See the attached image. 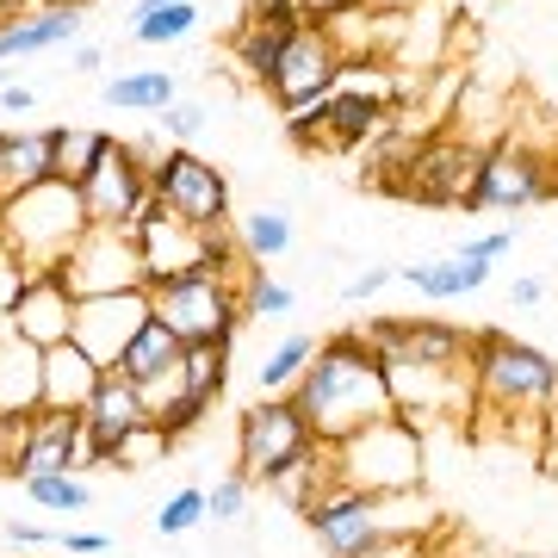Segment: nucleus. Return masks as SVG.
<instances>
[{
    "label": "nucleus",
    "mask_w": 558,
    "mask_h": 558,
    "mask_svg": "<svg viewBox=\"0 0 558 558\" xmlns=\"http://www.w3.org/2000/svg\"><path fill=\"white\" fill-rule=\"evenodd\" d=\"M292 403L304 410V422H311V435H317L323 447H341V440L360 435V428L398 416L391 379H385L379 354L360 341V329H341V336L323 341L317 360H311V373H304L299 391H292Z\"/></svg>",
    "instance_id": "1"
},
{
    "label": "nucleus",
    "mask_w": 558,
    "mask_h": 558,
    "mask_svg": "<svg viewBox=\"0 0 558 558\" xmlns=\"http://www.w3.org/2000/svg\"><path fill=\"white\" fill-rule=\"evenodd\" d=\"M472 391H478V410L502 422H546L558 403V360L534 341H515L502 329H484L472 341Z\"/></svg>",
    "instance_id": "2"
},
{
    "label": "nucleus",
    "mask_w": 558,
    "mask_h": 558,
    "mask_svg": "<svg viewBox=\"0 0 558 558\" xmlns=\"http://www.w3.org/2000/svg\"><path fill=\"white\" fill-rule=\"evenodd\" d=\"M304 527L317 534L329 558H354L360 546H373L385 534H435L440 515L428 509L422 490H398V497H373L354 484H329L317 502H304Z\"/></svg>",
    "instance_id": "3"
},
{
    "label": "nucleus",
    "mask_w": 558,
    "mask_h": 558,
    "mask_svg": "<svg viewBox=\"0 0 558 558\" xmlns=\"http://www.w3.org/2000/svg\"><path fill=\"white\" fill-rule=\"evenodd\" d=\"M87 230H94V218H87V199H81L75 180H44L0 211V248L13 255V279L57 274Z\"/></svg>",
    "instance_id": "4"
},
{
    "label": "nucleus",
    "mask_w": 558,
    "mask_h": 558,
    "mask_svg": "<svg viewBox=\"0 0 558 558\" xmlns=\"http://www.w3.org/2000/svg\"><path fill=\"white\" fill-rule=\"evenodd\" d=\"M149 311L186 348H230L242 317H248V279H223L211 267H186V274L149 286Z\"/></svg>",
    "instance_id": "5"
},
{
    "label": "nucleus",
    "mask_w": 558,
    "mask_h": 558,
    "mask_svg": "<svg viewBox=\"0 0 558 558\" xmlns=\"http://www.w3.org/2000/svg\"><path fill=\"white\" fill-rule=\"evenodd\" d=\"M336 478L373 497H398V490H422V435L416 422L385 416L373 428H360L336 447Z\"/></svg>",
    "instance_id": "6"
},
{
    "label": "nucleus",
    "mask_w": 558,
    "mask_h": 558,
    "mask_svg": "<svg viewBox=\"0 0 558 558\" xmlns=\"http://www.w3.org/2000/svg\"><path fill=\"white\" fill-rule=\"evenodd\" d=\"M317 447L323 440L311 435V422H304V410L292 398H255L236 422V472L248 484H260V490H267L279 472L304 465Z\"/></svg>",
    "instance_id": "7"
},
{
    "label": "nucleus",
    "mask_w": 558,
    "mask_h": 558,
    "mask_svg": "<svg viewBox=\"0 0 558 558\" xmlns=\"http://www.w3.org/2000/svg\"><path fill=\"white\" fill-rule=\"evenodd\" d=\"M484 149H490V143L465 137V131L416 137L398 156V193H403V199H416V205H459V211H465L472 186H478Z\"/></svg>",
    "instance_id": "8"
},
{
    "label": "nucleus",
    "mask_w": 558,
    "mask_h": 558,
    "mask_svg": "<svg viewBox=\"0 0 558 558\" xmlns=\"http://www.w3.org/2000/svg\"><path fill=\"white\" fill-rule=\"evenodd\" d=\"M81 199H87V218L112 223V230H131L137 236L143 218L156 211V180H149V156L137 143H106L94 174L81 180Z\"/></svg>",
    "instance_id": "9"
},
{
    "label": "nucleus",
    "mask_w": 558,
    "mask_h": 558,
    "mask_svg": "<svg viewBox=\"0 0 558 558\" xmlns=\"http://www.w3.org/2000/svg\"><path fill=\"white\" fill-rule=\"evenodd\" d=\"M57 279L81 299H112V292H149V267H143V248L131 230H112V223H94L87 236L75 242V255L57 267Z\"/></svg>",
    "instance_id": "10"
},
{
    "label": "nucleus",
    "mask_w": 558,
    "mask_h": 558,
    "mask_svg": "<svg viewBox=\"0 0 558 558\" xmlns=\"http://www.w3.org/2000/svg\"><path fill=\"white\" fill-rule=\"evenodd\" d=\"M539 199H553V156L521 137H497L484 149L478 186H472L465 211L472 218H484V211H527Z\"/></svg>",
    "instance_id": "11"
},
{
    "label": "nucleus",
    "mask_w": 558,
    "mask_h": 558,
    "mask_svg": "<svg viewBox=\"0 0 558 558\" xmlns=\"http://www.w3.org/2000/svg\"><path fill=\"white\" fill-rule=\"evenodd\" d=\"M360 341L379 354V366H440V373H465L472 366V341L453 323L435 317H379L360 329Z\"/></svg>",
    "instance_id": "12"
},
{
    "label": "nucleus",
    "mask_w": 558,
    "mask_h": 558,
    "mask_svg": "<svg viewBox=\"0 0 558 558\" xmlns=\"http://www.w3.org/2000/svg\"><path fill=\"white\" fill-rule=\"evenodd\" d=\"M149 180H156V205L161 211H174L180 223H193V230H218V223H230V180H223L205 156H193V149H168V156H156L149 161Z\"/></svg>",
    "instance_id": "13"
},
{
    "label": "nucleus",
    "mask_w": 558,
    "mask_h": 558,
    "mask_svg": "<svg viewBox=\"0 0 558 558\" xmlns=\"http://www.w3.org/2000/svg\"><path fill=\"white\" fill-rule=\"evenodd\" d=\"M341 69H348V50L336 44V32H329V25H311V20H304L299 32H292V44H286L279 69L267 75V94H274L286 112H299V106L329 100V94H336Z\"/></svg>",
    "instance_id": "14"
},
{
    "label": "nucleus",
    "mask_w": 558,
    "mask_h": 558,
    "mask_svg": "<svg viewBox=\"0 0 558 558\" xmlns=\"http://www.w3.org/2000/svg\"><path fill=\"white\" fill-rule=\"evenodd\" d=\"M156 317L149 311V292H112V299H81L75 304V348L100 373H112L119 366V354L137 341V329Z\"/></svg>",
    "instance_id": "15"
},
{
    "label": "nucleus",
    "mask_w": 558,
    "mask_h": 558,
    "mask_svg": "<svg viewBox=\"0 0 558 558\" xmlns=\"http://www.w3.org/2000/svg\"><path fill=\"white\" fill-rule=\"evenodd\" d=\"M7 329L32 348H62L75 341V292L57 274H25L13 279V304H7Z\"/></svg>",
    "instance_id": "16"
},
{
    "label": "nucleus",
    "mask_w": 558,
    "mask_h": 558,
    "mask_svg": "<svg viewBox=\"0 0 558 558\" xmlns=\"http://www.w3.org/2000/svg\"><path fill=\"white\" fill-rule=\"evenodd\" d=\"M81 416L75 410H44L32 416V440H25V459L13 465V478H50V472H75V453H81ZM81 478V472H75Z\"/></svg>",
    "instance_id": "17"
},
{
    "label": "nucleus",
    "mask_w": 558,
    "mask_h": 558,
    "mask_svg": "<svg viewBox=\"0 0 558 558\" xmlns=\"http://www.w3.org/2000/svg\"><path fill=\"white\" fill-rule=\"evenodd\" d=\"M137 248H143V267H149V286H156V279L186 274V267H205V230L180 223L174 211H161V205L143 218Z\"/></svg>",
    "instance_id": "18"
},
{
    "label": "nucleus",
    "mask_w": 558,
    "mask_h": 558,
    "mask_svg": "<svg viewBox=\"0 0 558 558\" xmlns=\"http://www.w3.org/2000/svg\"><path fill=\"white\" fill-rule=\"evenodd\" d=\"M57 180V131H0V211Z\"/></svg>",
    "instance_id": "19"
},
{
    "label": "nucleus",
    "mask_w": 558,
    "mask_h": 558,
    "mask_svg": "<svg viewBox=\"0 0 558 558\" xmlns=\"http://www.w3.org/2000/svg\"><path fill=\"white\" fill-rule=\"evenodd\" d=\"M143 422H149V403H143V391L124 379V373H106L100 391H94V403L81 410V428L100 440L106 453H112L131 428H143Z\"/></svg>",
    "instance_id": "20"
},
{
    "label": "nucleus",
    "mask_w": 558,
    "mask_h": 558,
    "mask_svg": "<svg viewBox=\"0 0 558 558\" xmlns=\"http://www.w3.org/2000/svg\"><path fill=\"white\" fill-rule=\"evenodd\" d=\"M81 7L62 0V7H44V13H25V20L0 25V62L13 69V57H44V50H62V44L81 38Z\"/></svg>",
    "instance_id": "21"
},
{
    "label": "nucleus",
    "mask_w": 558,
    "mask_h": 558,
    "mask_svg": "<svg viewBox=\"0 0 558 558\" xmlns=\"http://www.w3.org/2000/svg\"><path fill=\"white\" fill-rule=\"evenodd\" d=\"M398 279L410 292H422L428 304H447V299L478 292L484 279H490V260H472L465 248H453V255H435V260H403Z\"/></svg>",
    "instance_id": "22"
},
{
    "label": "nucleus",
    "mask_w": 558,
    "mask_h": 558,
    "mask_svg": "<svg viewBox=\"0 0 558 558\" xmlns=\"http://www.w3.org/2000/svg\"><path fill=\"white\" fill-rule=\"evenodd\" d=\"M100 366L81 354L75 341H62V348H44V410H87L94 391H100Z\"/></svg>",
    "instance_id": "23"
},
{
    "label": "nucleus",
    "mask_w": 558,
    "mask_h": 558,
    "mask_svg": "<svg viewBox=\"0 0 558 558\" xmlns=\"http://www.w3.org/2000/svg\"><path fill=\"white\" fill-rule=\"evenodd\" d=\"M292 32L299 25H286V20H267V13H242V25L230 32V57L242 62V75H255L260 87H267V75L279 69V57H286V44H292Z\"/></svg>",
    "instance_id": "24"
},
{
    "label": "nucleus",
    "mask_w": 558,
    "mask_h": 558,
    "mask_svg": "<svg viewBox=\"0 0 558 558\" xmlns=\"http://www.w3.org/2000/svg\"><path fill=\"white\" fill-rule=\"evenodd\" d=\"M180 354H186V341H180L168 323L149 317L137 329V341L119 354V366H112V373H124L131 385H156V379H168V373H180Z\"/></svg>",
    "instance_id": "25"
},
{
    "label": "nucleus",
    "mask_w": 558,
    "mask_h": 558,
    "mask_svg": "<svg viewBox=\"0 0 558 558\" xmlns=\"http://www.w3.org/2000/svg\"><path fill=\"white\" fill-rule=\"evenodd\" d=\"M44 403V348L7 336L0 341V410H38Z\"/></svg>",
    "instance_id": "26"
},
{
    "label": "nucleus",
    "mask_w": 558,
    "mask_h": 558,
    "mask_svg": "<svg viewBox=\"0 0 558 558\" xmlns=\"http://www.w3.org/2000/svg\"><path fill=\"white\" fill-rule=\"evenodd\" d=\"M174 100H180V81L168 69H124V75L106 81V106L112 112H149V119H161Z\"/></svg>",
    "instance_id": "27"
},
{
    "label": "nucleus",
    "mask_w": 558,
    "mask_h": 558,
    "mask_svg": "<svg viewBox=\"0 0 558 558\" xmlns=\"http://www.w3.org/2000/svg\"><path fill=\"white\" fill-rule=\"evenodd\" d=\"M317 348H323V341H317V336H304V329L279 341L274 354L260 360V398H292V391H299V379L311 373Z\"/></svg>",
    "instance_id": "28"
},
{
    "label": "nucleus",
    "mask_w": 558,
    "mask_h": 558,
    "mask_svg": "<svg viewBox=\"0 0 558 558\" xmlns=\"http://www.w3.org/2000/svg\"><path fill=\"white\" fill-rule=\"evenodd\" d=\"M242 248H248V260H279L292 242H299V230H292V218L279 211V205H260V211H248V218L236 223Z\"/></svg>",
    "instance_id": "29"
},
{
    "label": "nucleus",
    "mask_w": 558,
    "mask_h": 558,
    "mask_svg": "<svg viewBox=\"0 0 558 558\" xmlns=\"http://www.w3.org/2000/svg\"><path fill=\"white\" fill-rule=\"evenodd\" d=\"M193 32H199V0L131 13V44H180V38H193Z\"/></svg>",
    "instance_id": "30"
},
{
    "label": "nucleus",
    "mask_w": 558,
    "mask_h": 558,
    "mask_svg": "<svg viewBox=\"0 0 558 558\" xmlns=\"http://www.w3.org/2000/svg\"><path fill=\"white\" fill-rule=\"evenodd\" d=\"M106 131H87V124H57V180H87L94 174V161H100V149H106Z\"/></svg>",
    "instance_id": "31"
},
{
    "label": "nucleus",
    "mask_w": 558,
    "mask_h": 558,
    "mask_svg": "<svg viewBox=\"0 0 558 558\" xmlns=\"http://www.w3.org/2000/svg\"><path fill=\"white\" fill-rule=\"evenodd\" d=\"M174 453V435L161 428L156 416L143 422V428H131V435L106 453V465H119V472H149V465H161V459Z\"/></svg>",
    "instance_id": "32"
},
{
    "label": "nucleus",
    "mask_w": 558,
    "mask_h": 558,
    "mask_svg": "<svg viewBox=\"0 0 558 558\" xmlns=\"http://www.w3.org/2000/svg\"><path fill=\"white\" fill-rule=\"evenodd\" d=\"M223 379H230V348H186V354H180V391H186V398L218 403Z\"/></svg>",
    "instance_id": "33"
},
{
    "label": "nucleus",
    "mask_w": 558,
    "mask_h": 558,
    "mask_svg": "<svg viewBox=\"0 0 558 558\" xmlns=\"http://www.w3.org/2000/svg\"><path fill=\"white\" fill-rule=\"evenodd\" d=\"M25 497L38 502V509L75 515V509H87V502H94V490H87V478H75V472H50V478H25Z\"/></svg>",
    "instance_id": "34"
},
{
    "label": "nucleus",
    "mask_w": 558,
    "mask_h": 558,
    "mask_svg": "<svg viewBox=\"0 0 558 558\" xmlns=\"http://www.w3.org/2000/svg\"><path fill=\"white\" fill-rule=\"evenodd\" d=\"M199 521H211V502H205V490L199 484H180L174 497L156 509V534L161 539H174V534H193Z\"/></svg>",
    "instance_id": "35"
},
{
    "label": "nucleus",
    "mask_w": 558,
    "mask_h": 558,
    "mask_svg": "<svg viewBox=\"0 0 558 558\" xmlns=\"http://www.w3.org/2000/svg\"><path fill=\"white\" fill-rule=\"evenodd\" d=\"M156 124H161V137H174L180 149H186V143H199L205 131H211V106H199V100H174Z\"/></svg>",
    "instance_id": "36"
},
{
    "label": "nucleus",
    "mask_w": 558,
    "mask_h": 558,
    "mask_svg": "<svg viewBox=\"0 0 558 558\" xmlns=\"http://www.w3.org/2000/svg\"><path fill=\"white\" fill-rule=\"evenodd\" d=\"M440 553V527L435 534H385L373 546H360L354 558H435Z\"/></svg>",
    "instance_id": "37"
},
{
    "label": "nucleus",
    "mask_w": 558,
    "mask_h": 558,
    "mask_svg": "<svg viewBox=\"0 0 558 558\" xmlns=\"http://www.w3.org/2000/svg\"><path fill=\"white\" fill-rule=\"evenodd\" d=\"M32 416L38 410H0V472H13L25 459V440H32Z\"/></svg>",
    "instance_id": "38"
},
{
    "label": "nucleus",
    "mask_w": 558,
    "mask_h": 558,
    "mask_svg": "<svg viewBox=\"0 0 558 558\" xmlns=\"http://www.w3.org/2000/svg\"><path fill=\"white\" fill-rule=\"evenodd\" d=\"M286 311H292V286H279V279H267V274L248 279V317L274 323V317H286Z\"/></svg>",
    "instance_id": "39"
},
{
    "label": "nucleus",
    "mask_w": 558,
    "mask_h": 558,
    "mask_svg": "<svg viewBox=\"0 0 558 558\" xmlns=\"http://www.w3.org/2000/svg\"><path fill=\"white\" fill-rule=\"evenodd\" d=\"M205 502H211V521H242V509H248V478H242V472L218 478L205 490Z\"/></svg>",
    "instance_id": "40"
},
{
    "label": "nucleus",
    "mask_w": 558,
    "mask_h": 558,
    "mask_svg": "<svg viewBox=\"0 0 558 558\" xmlns=\"http://www.w3.org/2000/svg\"><path fill=\"white\" fill-rule=\"evenodd\" d=\"M205 410H211L205 398H186V391H180L174 403H161V410H156V422H161V428H168L174 440H186V435H193V428L205 422Z\"/></svg>",
    "instance_id": "41"
},
{
    "label": "nucleus",
    "mask_w": 558,
    "mask_h": 558,
    "mask_svg": "<svg viewBox=\"0 0 558 558\" xmlns=\"http://www.w3.org/2000/svg\"><path fill=\"white\" fill-rule=\"evenodd\" d=\"M391 279H398V267H391V260H373V267H360V274L341 286V299H348V304H366V299H379Z\"/></svg>",
    "instance_id": "42"
},
{
    "label": "nucleus",
    "mask_w": 558,
    "mask_h": 558,
    "mask_svg": "<svg viewBox=\"0 0 558 558\" xmlns=\"http://www.w3.org/2000/svg\"><path fill=\"white\" fill-rule=\"evenodd\" d=\"M509 242H515V223H502V230H484V236H472V242H459L472 260H497V255H509Z\"/></svg>",
    "instance_id": "43"
},
{
    "label": "nucleus",
    "mask_w": 558,
    "mask_h": 558,
    "mask_svg": "<svg viewBox=\"0 0 558 558\" xmlns=\"http://www.w3.org/2000/svg\"><path fill=\"white\" fill-rule=\"evenodd\" d=\"M57 546H62L69 558H94V553H106L112 539H106V534H87V527H69V534H57Z\"/></svg>",
    "instance_id": "44"
},
{
    "label": "nucleus",
    "mask_w": 558,
    "mask_h": 558,
    "mask_svg": "<svg viewBox=\"0 0 558 558\" xmlns=\"http://www.w3.org/2000/svg\"><path fill=\"white\" fill-rule=\"evenodd\" d=\"M354 7H366V0H304V20L329 25V20H341V13H354Z\"/></svg>",
    "instance_id": "45"
},
{
    "label": "nucleus",
    "mask_w": 558,
    "mask_h": 558,
    "mask_svg": "<svg viewBox=\"0 0 558 558\" xmlns=\"http://www.w3.org/2000/svg\"><path fill=\"white\" fill-rule=\"evenodd\" d=\"M69 69H75V75H100L106 50H100V44H75V50H69Z\"/></svg>",
    "instance_id": "46"
},
{
    "label": "nucleus",
    "mask_w": 558,
    "mask_h": 558,
    "mask_svg": "<svg viewBox=\"0 0 558 558\" xmlns=\"http://www.w3.org/2000/svg\"><path fill=\"white\" fill-rule=\"evenodd\" d=\"M7 539L13 546H57V534L50 527H32V521H7Z\"/></svg>",
    "instance_id": "47"
},
{
    "label": "nucleus",
    "mask_w": 558,
    "mask_h": 558,
    "mask_svg": "<svg viewBox=\"0 0 558 558\" xmlns=\"http://www.w3.org/2000/svg\"><path fill=\"white\" fill-rule=\"evenodd\" d=\"M255 13H267V20H286V25H304V0H255Z\"/></svg>",
    "instance_id": "48"
},
{
    "label": "nucleus",
    "mask_w": 558,
    "mask_h": 558,
    "mask_svg": "<svg viewBox=\"0 0 558 558\" xmlns=\"http://www.w3.org/2000/svg\"><path fill=\"white\" fill-rule=\"evenodd\" d=\"M32 106H38L32 87H20V81H7V87H0V112H32Z\"/></svg>",
    "instance_id": "49"
},
{
    "label": "nucleus",
    "mask_w": 558,
    "mask_h": 558,
    "mask_svg": "<svg viewBox=\"0 0 558 558\" xmlns=\"http://www.w3.org/2000/svg\"><path fill=\"white\" fill-rule=\"evenodd\" d=\"M546 299V279H515L509 286V304H539Z\"/></svg>",
    "instance_id": "50"
},
{
    "label": "nucleus",
    "mask_w": 558,
    "mask_h": 558,
    "mask_svg": "<svg viewBox=\"0 0 558 558\" xmlns=\"http://www.w3.org/2000/svg\"><path fill=\"white\" fill-rule=\"evenodd\" d=\"M373 13H410V7H422V0H366Z\"/></svg>",
    "instance_id": "51"
},
{
    "label": "nucleus",
    "mask_w": 558,
    "mask_h": 558,
    "mask_svg": "<svg viewBox=\"0 0 558 558\" xmlns=\"http://www.w3.org/2000/svg\"><path fill=\"white\" fill-rule=\"evenodd\" d=\"M149 7H174V0H137V13H149Z\"/></svg>",
    "instance_id": "52"
},
{
    "label": "nucleus",
    "mask_w": 558,
    "mask_h": 558,
    "mask_svg": "<svg viewBox=\"0 0 558 558\" xmlns=\"http://www.w3.org/2000/svg\"><path fill=\"white\" fill-rule=\"evenodd\" d=\"M553 199H558V156H553Z\"/></svg>",
    "instance_id": "53"
},
{
    "label": "nucleus",
    "mask_w": 558,
    "mask_h": 558,
    "mask_svg": "<svg viewBox=\"0 0 558 558\" xmlns=\"http://www.w3.org/2000/svg\"><path fill=\"white\" fill-rule=\"evenodd\" d=\"M546 422H553V428H558V403H553V416H546Z\"/></svg>",
    "instance_id": "54"
}]
</instances>
